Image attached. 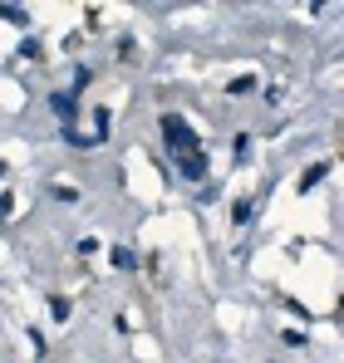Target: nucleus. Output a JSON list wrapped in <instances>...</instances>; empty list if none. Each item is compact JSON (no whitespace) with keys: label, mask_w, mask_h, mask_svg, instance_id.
<instances>
[{"label":"nucleus","mask_w":344,"mask_h":363,"mask_svg":"<svg viewBox=\"0 0 344 363\" xmlns=\"http://www.w3.org/2000/svg\"><path fill=\"white\" fill-rule=\"evenodd\" d=\"M0 177H5V162H0Z\"/></svg>","instance_id":"nucleus-9"},{"label":"nucleus","mask_w":344,"mask_h":363,"mask_svg":"<svg viewBox=\"0 0 344 363\" xmlns=\"http://www.w3.org/2000/svg\"><path fill=\"white\" fill-rule=\"evenodd\" d=\"M162 143H167L172 153H192V148H197V133H192V123H187L182 113H162Z\"/></svg>","instance_id":"nucleus-1"},{"label":"nucleus","mask_w":344,"mask_h":363,"mask_svg":"<svg viewBox=\"0 0 344 363\" xmlns=\"http://www.w3.org/2000/svg\"><path fill=\"white\" fill-rule=\"evenodd\" d=\"M89 89V69H74V98Z\"/></svg>","instance_id":"nucleus-8"},{"label":"nucleus","mask_w":344,"mask_h":363,"mask_svg":"<svg viewBox=\"0 0 344 363\" xmlns=\"http://www.w3.org/2000/svg\"><path fill=\"white\" fill-rule=\"evenodd\" d=\"M109 261H114L118 270H133V266H138V261H133V251H123V246H114V251H109Z\"/></svg>","instance_id":"nucleus-4"},{"label":"nucleus","mask_w":344,"mask_h":363,"mask_svg":"<svg viewBox=\"0 0 344 363\" xmlns=\"http://www.w3.org/2000/svg\"><path fill=\"white\" fill-rule=\"evenodd\" d=\"M320 177H325V167H305V177H300V191H310Z\"/></svg>","instance_id":"nucleus-7"},{"label":"nucleus","mask_w":344,"mask_h":363,"mask_svg":"<svg viewBox=\"0 0 344 363\" xmlns=\"http://www.w3.org/2000/svg\"><path fill=\"white\" fill-rule=\"evenodd\" d=\"M172 157H177V172H182V177H192V182L207 177V157H202V148H192V153H172Z\"/></svg>","instance_id":"nucleus-2"},{"label":"nucleus","mask_w":344,"mask_h":363,"mask_svg":"<svg viewBox=\"0 0 344 363\" xmlns=\"http://www.w3.org/2000/svg\"><path fill=\"white\" fill-rule=\"evenodd\" d=\"M49 309H54V319H69V299L64 294H49Z\"/></svg>","instance_id":"nucleus-6"},{"label":"nucleus","mask_w":344,"mask_h":363,"mask_svg":"<svg viewBox=\"0 0 344 363\" xmlns=\"http://www.w3.org/2000/svg\"><path fill=\"white\" fill-rule=\"evenodd\" d=\"M0 20H10V25H25V20H30V15H25V10H20V5H0Z\"/></svg>","instance_id":"nucleus-5"},{"label":"nucleus","mask_w":344,"mask_h":363,"mask_svg":"<svg viewBox=\"0 0 344 363\" xmlns=\"http://www.w3.org/2000/svg\"><path fill=\"white\" fill-rule=\"evenodd\" d=\"M49 103H54L59 123H64V128H74V118H79V98H74V93H54Z\"/></svg>","instance_id":"nucleus-3"}]
</instances>
